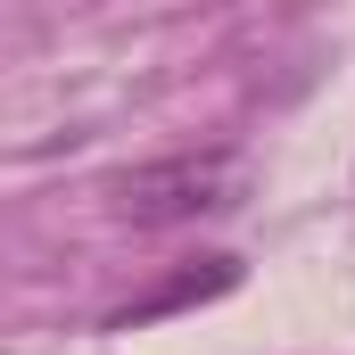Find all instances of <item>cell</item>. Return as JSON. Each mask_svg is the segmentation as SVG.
<instances>
[{
    "label": "cell",
    "instance_id": "cell-2",
    "mask_svg": "<svg viewBox=\"0 0 355 355\" xmlns=\"http://www.w3.org/2000/svg\"><path fill=\"white\" fill-rule=\"evenodd\" d=\"M223 289H240V257H198V265H182L174 281H157L149 297L116 306V314H107V331H132V322H157V314H182V306H207V297H223Z\"/></svg>",
    "mask_w": 355,
    "mask_h": 355
},
{
    "label": "cell",
    "instance_id": "cell-1",
    "mask_svg": "<svg viewBox=\"0 0 355 355\" xmlns=\"http://www.w3.org/2000/svg\"><path fill=\"white\" fill-rule=\"evenodd\" d=\"M248 198V166L232 149H182V157H149V166H124L107 182V215L132 223V232H174L198 215H232Z\"/></svg>",
    "mask_w": 355,
    "mask_h": 355
}]
</instances>
